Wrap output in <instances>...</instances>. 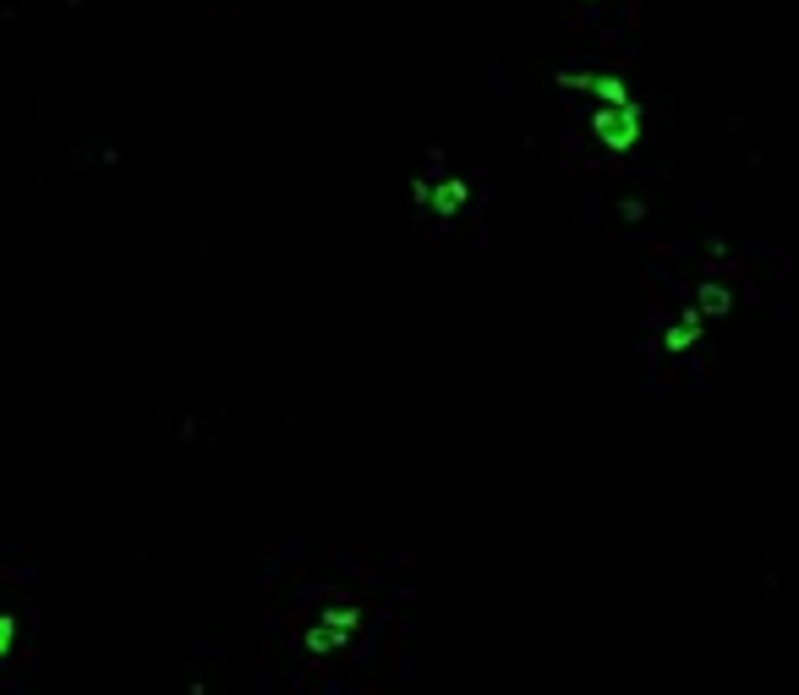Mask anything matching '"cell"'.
<instances>
[{
  "mask_svg": "<svg viewBox=\"0 0 799 695\" xmlns=\"http://www.w3.org/2000/svg\"><path fill=\"white\" fill-rule=\"evenodd\" d=\"M641 126H646V110L641 104H597L592 110V137L608 154H630L635 143H641Z\"/></svg>",
  "mask_w": 799,
  "mask_h": 695,
  "instance_id": "1",
  "label": "cell"
},
{
  "mask_svg": "<svg viewBox=\"0 0 799 695\" xmlns=\"http://www.w3.org/2000/svg\"><path fill=\"white\" fill-rule=\"evenodd\" d=\"M553 83L570 88V94L597 99V104H630V99H635V94H630V83H624L619 72H559Z\"/></svg>",
  "mask_w": 799,
  "mask_h": 695,
  "instance_id": "2",
  "label": "cell"
},
{
  "mask_svg": "<svg viewBox=\"0 0 799 695\" xmlns=\"http://www.w3.org/2000/svg\"><path fill=\"white\" fill-rule=\"evenodd\" d=\"M466 198H471V181L444 176V181H427V192H422V203H416V208H427L433 219H455L460 208H466Z\"/></svg>",
  "mask_w": 799,
  "mask_h": 695,
  "instance_id": "3",
  "label": "cell"
},
{
  "mask_svg": "<svg viewBox=\"0 0 799 695\" xmlns=\"http://www.w3.org/2000/svg\"><path fill=\"white\" fill-rule=\"evenodd\" d=\"M351 635L356 630H340V624H307V635H301V652L312 657V663H323V657H334V652H345L351 646Z\"/></svg>",
  "mask_w": 799,
  "mask_h": 695,
  "instance_id": "4",
  "label": "cell"
},
{
  "mask_svg": "<svg viewBox=\"0 0 799 695\" xmlns=\"http://www.w3.org/2000/svg\"><path fill=\"white\" fill-rule=\"evenodd\" d=\"M701 329H706V318H701L696 307H685V312H679V318L663 329V351H668V356H685L690 345L701 340Z\"/></svg>",
  "mask_w": 799,
  "mask_h": 695,
  "instance_id": "5",
  "label": "cell"
},
{
  "mask_svg": "<svg viewBox=\"0 0 799 695\" xmlns=\"http://www.w3.org/2000/svg\"><path fill=\"white\" fill-rule=\"evenodd\" d=\"M696 312H701V318H728V312H734V291H728L723 280H701Z\"/></svg>",
  "mask_w": 799,
  "mask_h": 695,
  "instance_id": "6",
  "label": "cell"
},
{
  "mask_svg": "<svg viewBox=\"0 0 799 695\" xmlns=\"http://www.w3.org/2000/svg\"><path fill=\"white\" fill-rule=\"evenodd\" d=\"M318 619H323V624H340V630H362L367 608H362V602H323Z\"/></svg>",
  "mask_w": 799,
  "mask_h": 695,
  "instance_id": "7",
  "label": "cell"
},
{
  "mask_svg": "<svg viewBox=\"0 0 799 695\" xmlns=\"http://www.w3.org/2000/svg\"><path fill=\"white\" fill-rule=\"evenodd\" d=\"M619 214H624V219H646V203H641V198H624Z\"/></svg>",
  "mask_w": 799,
  "mask_h": 695,
  "instance_id": "8",
  "label": "cell"
},
{
  "mask_svg": "<svg viewBox=\"0 0 799 695\" xmlns=\"http://www.w3.org/2000/svg\"><path fill=\"white\" fill-rule=\"evenodd\" d=\"M581 6H597V0H581Z\"/></svg>",
  "mask_w": 799,
  "mask_h": 695,
  "instance_id": "9",
  "label": "cell"
}]
</instances>
